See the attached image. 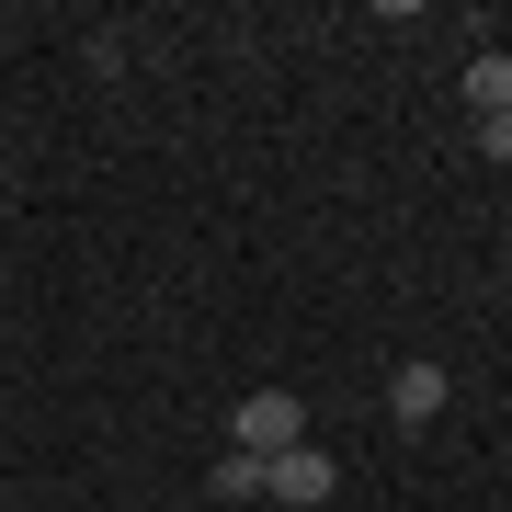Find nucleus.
<instances>
[{
	"label": "nucleus",
	"mask_w": 512,
	"mask_h": 512,
	"mask_svg": "<svg viewBox=\"0 0 512 512\" xmlns=\"http://www.w3.org/2000/svg\"><path fill=\"white\" fill-rule=\"evenodd\" d=\"M239 456H262V467H274L285 456V444H308V399H285V387H262V399H239Z\"/></svg>",
	"instance_id": "1"
},
{
	"label": "nucleus",
	"mask_w": 512,
	"mask_h": 512,
	"mask_svg": "<svg viewBox=\"0 0 512 512\" xmlns=\"http://www.w3.org/2000/svg\"><path fill=\"white\" fill-rule=\"evenodd\" d=\"M274 501H296V512L330 501V456H319V444H285V456H274Z\"/></svg>",
	"instance_id": "2"
},
{
	"label": "nucleus",
	"mask_w": 512,
	"mask_h": 512,
	"mask_svg": "<svg viewBox=\"0 0 512 512\" xmlns=\"http://www.w3.org/2000/svg\"><path fill=\"white\" fill-rule=\"evenodd\" d=\"M205 490H217V512H228V501H274V467H262V456H239V444H228Z\"/></svg>",
	"instance_id": "3"
},
{
	"label": "nucleus",
	"mask_w": 512,
	"mask_h": 512,
	"mask_svg": "<svg viewBox=\"0 0 512 512\" xmlns=\"http://www.w3.org/2000/svg\"><path fill=\"white\" fill-rule=\"evenodd\" d=\"M387 410H399V421H433L444 410V365H399V376H387Z\"/></svg>",
	"instance_id": "4"
},
{
	"label": "nucleus",
	"mask_w": 512,
	"mask_h": 512,
	"mask_svg": "<svg viewBox=\"0 0 512 512\" xmlns=\"http://www.w3.org/2000/svg\"><path fill=\"white\" fill-rule=\"evenodd\" d=\"M467 103H478V126L512 114V57H478V69H467Z\"/></svg>",
	"instance_id": "5"
},
{
	"label": "nucleus",
	"mask_w": 512,
	"mask_h": 512,
	"mask_svg": "<svg viewBox=\"0 0 512 512\" xmlns=\"http://www.w3.org/2000/svg\"><path fill=\"white\" fill-rule=\"evenodd\" d=\"M194 512H217V501H194Z\"/></svg>",
	"instance_id": "6"
}]
</instances>
